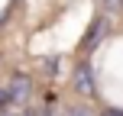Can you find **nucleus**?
I'll use <instances>...</instances> for the list:
<instances>
[{"mask_svg":"<svg viewBox=\"0 0 123 116\" xmlns=\"http://www.w3.org/2000/svg\"><path fill=\"white\" fill-rule=\"evenodd\" d=\"M71 84H74V90L84 94V97H91V94H94V71H91V65H87V61H78V65H74Z\"/></svg>","mask_w":123,"mask_h":116,"instance_id":"nucleus-1","label":"nucleus"},{"mask_svg":"<svg viewBox=\"0 0 123 116\" xmlns=\"http://www.w3.org/2000/svg\"><path fill=\"white\" fill-rule=\"evenodd\" d=\"M6 90H10V103L26 100V97H29V77H13L10 84H6Z\"/></svg>","mask_w":123,"mask_h":116,"instance_id":"nucleus-2","label":"nucleus"},{"mask_svg":"<svg viewBox=\"0 0 123 116\" xmlns=\"http://www.w3.org/2000/svg\"><path fill=\"white\" fill-rule=\"evenodd\" d=\"M104 32H107V23H100V19H97V23H91V29H87V39H84V49L91 52L94 45L104 39Z\"/></svg>","mask_w":123,"mask_h":116,"instance_id":"nucleus-3","label":"nucleus"},{"mask_svg":"<svg viewBox=\"0 0 123 116\" xmlns=\"http://www.w3.org/2000/svg\"><path fill=\"white\" fill-rule=\"evenodd\" d=\"M10 90H6V87H0V116H3V113H10Z\"/></svg>","mask_w":123,"mask_h":116,"instance_id":"nucleus-4","label":"nucleus"},{"mask_svg":"<svg viewBox=\"0 0 123 116\" xmlns=\"http://www.w3.org/2000/svg\"><path fill=\"white\" fill-rule=\"evenodd\" d=\"M100 6H104L107 13H120L123 10V0H100Z\"/></svg>","mask_w":123,"mask_h":116,"instance_id":"nucleus-5","label":"nucleus"},{"mask_svg":"<svg viewBox=\"0 0 123 116\" xmlns=\"http://www.w3.org/2000/svg\"><path fill=\"white\" fill-rule=\"evenodd\" d=\"M55 116H91L87 110H65V113H55Z\"/></svg>","mask_w":123,"mask_h":116,"instance_id":"nucleus-6","label":"nucleus"},{"mask_svg":"<svg viewBox=\"0 0 123 116\" xmlns=\"http://www.w3.org/2000/svg\"><path fill=\"white\" fill-rule=\"evenodd\" d=\"M58 71V58H52V61H45V74H55Z\"/></svg>","mask_w":123,"mask_h":116,"instance_id":"nucleus-7","label":"nucleus"},{"mask_svg":"<svg viewBox=\"0 0 123 116\" xmlns=\"http://www.w3.org/2000/svg\"><path fill=\"white\" fill-rule=\"evenodd\" d=\"M3 116H16V113H3Z\"/></svg>","mask_w":123,"mask_h":116,"instance_id":"nucleus-8","label":"nucleus"}]
</instances>
